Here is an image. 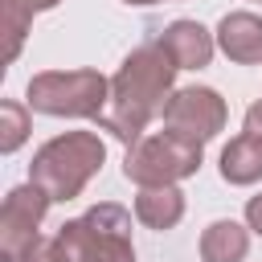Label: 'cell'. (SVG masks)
<instances>
[{"label": "cell", "instance_id": "cell-1", "mask_svg": "<svg viewBox=\"0 0 262 262\" xmlns=\"http://www.w3.org/2000/svg\"><path fill=\"white\" fill-rule=\"evenodd\" d=\"M172 82H176V61L168 57V49L160 41L131 49L123 57V66L115 70L111 102L94 123L131 147L135 139H143L147 123L164 115V102L172 98Z\"/></svg>", "mask_w": 262, "mask_h": 262}, {"label": "cell", "instance_id": "cell-2", "mask_svg": "<svg viewBox=\"0 0 262 262\" xmlns=\"http://www.w3.org/2000/svg\"><path fill=\"white\" fill-rule=\"evenodd\" d=\"M20 262H135L131 213L115 201L66 221L53 237H37Z\"/></svg>", "mask_w": 262, "mask_h": 262}, {"label": "cell", "instance_id": "cell-3", "mask_svg": "<svg viewBox=\"0 0 262 262\" xmlns=\"http://www.w3.org/2000/svg\"><path fill=\"white\" fill-rule=\"evenodd\" d=\"M102 160H106V143L94 131H66L33 151L29 180L45 188L49 201H74L98 176Z\"/></svg>", "mask_w": 262, "mask_h": 262}, {"label": "cell", "instance_id": "cell-4", "mask_svg": "<svg viewBox=\"0 0 262 262\" xmlns=\"http://www.w3.org/2000/svg\"><path fill=\"white\" fill-rule=\"evenodd\" d=\"M25 102L53 119H98L111 102V78L98 70H45L29 78Z\"/></svg>", "mask_w": 262, "mask_h": 262}, {"label": "cell", "instance_id": "cell-5", "mask_svg": "<svg viewBox=\"0 0 262 262\" xmlns=\"http://www.w3.org/2000/svg\"><path fill=\"white\" fill-rule=\"evenodd\" d=\"M201 156L205 147L201 143H188L172 131H156V135H143L127 147L123 156V176L139 188L147 184H180L188 176H196L201 168Z\"/></svg>", "mask_w": 262, "mask_h": 262}, {"label": "cell", "instance_id": "cell-6", "mask_svg": "<svg viewBox=\"0 0 262 262\" xmlns=\"http://www.w3.org/2000/svg\"><path fill=\"white\" fill-rule=\"evenodd\" d=\"M164 131L188 139V143H209L221 135L229 111H225V98L213 90V86H184V90H172V98L164 102Z\"/></svg>", "mask_w": 262, "mask_h": 262}, {"label": "cell", "instance_id": "cell-7", "mask_svg": "<svg viewBox=\"0 0 262 262\" xmlns=\"http://www.w3.org/2000/svg\"><path fill=\"white\" fill-rule=\"evenodd\" d=\"M49 205H53L49 192L37 188L33 180L8 188L4 209H0V262H20V258H25V250L41 237L37 229H41Z\"/></svg>", "mask_w": 262, "mask_h": 262}, {"label": "cell", "instance_id": "cell-8", "mask_svg": "<svg viewBox=\"0 0 262 262\" xmlns=\"http://www.w3.org/2000/svg\"><path fill=\"white\" fill-rule=\"evenodd\" d=\"M160 45L176 61V70H205L217 49V33H209L201 20H172L160 33Z\"/></svg>", "mask_w": 262, "mask_h": 262}, {"label": "cell", "instance_id": "cell-9", "mask_svg": "<svg viewBox=\"0 0 262 262\" xmlns=\"http://www.w3.org/2000/svg\"><path fill=\"white\" fill-rule=\"evenodd\" d=\"M217 49L237 66L262 61V16L258 12H225L217 20Z\"/></svg>", "mask_w": 262, "mask_h": 262}, {"label": "cell", "instance_id": "cell-10", "mask_svg": "<svg viewBox=\"0 0 262 262\" xmlns=\"http://www.w3.org/2000/svg\"><path fill=\"white\" fill-rule=\"evenodd\" d=\"M135 217L147 225V229H172L180 225L184 217V192L176 184H147L135 192Z\"/></svg>", "mask_w": 262, "mask_h": 262}, {"label": "cell", "instance_id": "cell-11", "mask_svg": "<svg viewBox=\"0 0 262 262\" xmlns=\"http://www.w3.org/2000/svg\"><path fill=\"white\" fill-rule=\"evenodd\" d=\"M221 180L225 184H258L262 180V139H254L250 131H242L237 139H229L221 147Z\"/></svg>", "mask_w": 262, "mask_h": 262}, {"label": "cell", "instance_id": "cell-12", "mask_svg": "<svg viewBox=\"0 0 262 262\" xmlns=\"http://www.w3.org/2000/svg\"><path fill=\"white\" fill-rule=\"evenodd\" d=\"M250 254V225H237L229 217L205 225L201 233V262H242Z\"/></svg>", "mask_w": 262, "mask_h": 262}, {"label": "cell", "instance_id": "cell-13", "mask_svg": "<svg viewBox=\"0 0 262 262\" xmlns=\"http://www.w3.org/2000/svg\"><path fill=\"white\" fill-rule=\"evenodd\" d=\"M57 4H61V0H0V20H4V37H8L4 61H16L33 16H37V12H49V8H57Z\"/></svg>", "mask_w": 262, "mask_h": 262}, {"label": "cell", "instance_id": "cell-14", "mask_svg": "<svg viewBox=\"0 0 262 262\" xmlns=\"http://www.w3.org/2000/svg\"><path fill=\"white\" fill-rule=\"evenodd\" d=\"M29 102H12V98H4L0 102V151L4 156H12L25 139H29Z\"/></svg>", "mask_w": 262, "mask_h": 262}, {"label": "cell", "instance_id": "cell-15", "mask_svg": "<svg viewBox=\"0 0 262 262\" xmlns=\"http://www.w3.org/2000/svg\"><path fill=\"white\" fill-rule=\"evenodd\" d=\"M246 225H250V229H254V233L262 237V192L246 201Z\"/></svg>", "mask_w": 262, "mask_h": 262}, {"label": "cell", "instance_id": "cell-16", "mask_svg": "<svg viewBox=\"0 0 262 262\" xmlns=\"http://www.w3.org/2000/svg\"><path fill=\"white\" fill-rule=\"evenodd\" d=\"M242 131H250L254 139H262V98L250 102V111H246V127H242Z\"/></svg>", "mask_w": 262, "mask_h": 262}, {"label": "cell", "instance_id": "cell-17", "mask_svg": "<svg viewBox=\"0 0 262 262\" xmlns=\"http://www.w3.org/2000/svg\"><path fill=\"white\" fill-rule=\"evenodd\" d=\"M123 4H135V8H147V4H160V0H123Z\"/></svg>", "mask_w": 262, "mask_h": 262}]
</instances>
